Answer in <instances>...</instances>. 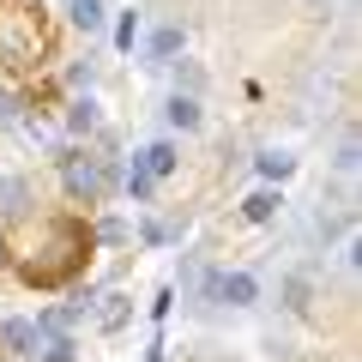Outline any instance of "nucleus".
<instances>
[{"label":"nucleus","mask_w":362,"mask_h":362,"mask_svg":"<svg viewBox=\"0 0 362 362\" xmlns=\"http://www.w3.org/2000/svg\"><path fill=\"white\" fill-rule=\"evenodd\" d=\"M66 194L73 199H97L103 194V163H97V157H66Z\"/></svg>","instance_id":"1"},{"label":"nucleus","mask_w":362,"mask_h":362,"mask_svg":"<svg viewBox=\"0 0 362 362\" xmlns=\"http://www.w3.org/2000/svg\"><path fill=\"white\" fill-rule=\"evenodd\" d=\"M211 296H218V302H230V308H247V302L259 296V284L247 278V272H223L218 284H211Z\"/></svg>","instance_id":"2"},{"label":"nucleus","mask_w":362,"mask_h":362,"mask_svg":"<svg viewBox=\"0 0 362 362\" xmlns=\"http://www.w3.org/2000/svg\"><path fill=\"white\" fill-rule=\"evenodd\" d=\"M133 163H139V169H145L151 181H163L169 169H175V145H169V139H157V145H145V151L133 157Z\"/></svg>","instance_id":"3"},{"label":"nucleus","mask_w":362,"mask_h":362,"mask_svg":"<svg viewBox=\"0 0 362 362\" xmlns=\"http://www.w3.org/2000/svg\"><path fill=\"white\" fill-rule=\"evenodd\" d=\"M0 344L13 350V356H30V350H37V326L30 320H6L0 326Z\"/></svg>","instance_id":"4"},{"label":"nucleus","mask_w":362,"mask_h":362,"mask_svg":"<svg viewBox=\"0 0 362 362\" xmlns=\"http://www.w3.org/2000/svg\"><path fill=\"white\" fill-rule=\"evenodd\" d=\"M181 42H187V37H181V25H163V30H157V37H151V61L163 66L169 54H181Z\"/></svg>","instance_id":"5"},{"label":"nucleus","mask_w":362,"mask_h":362,"mask_svg":"<svg viewBox=\"0 0 362 362\" xmlns=\"http://www.w3.org/2000/svg\"><path fill=\"white\" fill-rule=\"evenodd\" d=\"M169 127H181V133L199 127V103L194 97H169Z\"/></svg>","instance_id":"6"},{"label":"nucleus","mask_w":362,"mask_h":362,"mask_svg":"<svg viewBox=\"0 0 362 362\" xmlns=\"http://www.w3.org/2000/svg\"><path fill=\"white\" fill-rule=\"evenodd\" d=\"M73 25L78 30H103V0H73Z\"/></svg>","instance_id":"7"},{"label":"nucleus","mask_w":362,"mask_h":362,"mask_svg":"<svg viewBox=\"0 0 362 362\" xmlns=\"http://www.w3.org/2000/svg\"><path fill=\"white\" fill-rule=\"evenodd\" d=\"M278 206H284V199H278V194H272V187H266V194H254V199H247L242 211H247V223H266V218H272V211H278Z\"/></svg>","instance_id":"8"},{"label":"nucleus","mask_w":362,"mask_h":362,"mask_svg":"<svg viewBox=\"0 0 362 362\" xmlns=\"http://www.w3.org/2000/svg\"><path fill=\"white\" fill-rule=\"evenodd\" d=\"M290 169H296V163H290L284 151H266V157H259V175H272V181H284Z\"/></svg>","instance_id":"9"},{"label":"nucleus","mask_w":362,"mask_h":362,"mask_svg":"<svg viewBox=\"0 0 362 362\" xmlns=\"http://www.w3.org/2000/svg\"><path fill=\"white\" fill-rule=\"evenodd\" d=\"M151 187H157V181L145 175L139 163H133V169H127V194H133V199H151Z\"/></svg>","instance_id":"10"},{"label":"nucleus","mask_w":362,"mask_h":362,"mask_svg":"<svg viewBox=\"0 0 362 362\" xmlns=\"http://www.w3.org/2000/svg\"><path fill=\"white\" fill-rule=\"evenodd\" d=\"M133 37H139V13H127L115 25V49H133Z\"/></svg>","instance_id":"11"},{"label":"nucleus","mask_w":362,"mask_h":362,"mask_svg":"<svg viewBox=\"0 0 362 362\" xmlns=\"http://www.w3.org/2000/svg\"><path fill=\"white\" fill-rule=\"evenodd\" d=\"M73 127H78V133L97 127V103H90V97H85V103H73Z\"/></svg>","instance_id":"12"},{"label":"nucleus","mask_w":362,"mask_h":362,"mask_svg":"<svg viewBox=\"0 0 362 362\" xmlns=\"http://www.w3.org/2000/svg\"><path fill=\"white\" fill-rule=\"evenodd\" d=\"M42 362H73V338H54V344L42 350Z\"/></svg>","instance_id":"13"},{"label":"nucleus","mask_w":362,"mask_h":362,"mask_svg":"<svg viewBox=\"0 0 362 362\" xmlns=\"http://www.w3.org/2000/svg\"><path fill=\"white\" fill-rule=\"evenodd\" d=\"M13 115H18V97H13V90H0V127H6Z\"/></svg>","instance_id":"14"}]
</instances>
